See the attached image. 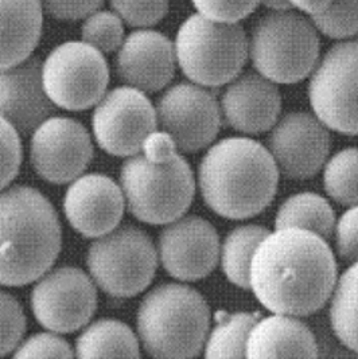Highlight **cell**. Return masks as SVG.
I'll use <instances>...</instances> for the list:
<instances>
[{"label": "cell", "mask_w": 358, "mask_h": 359, "mask_svg": "<svg viewBox=\"0 0 358 359\" xmlns=\"http://www.w3.org/2000/svg\"><path fill=\"white\" fill-rule=\"evenodd\" d=\"M337 278L325 238L303 229H275L256 249L249 290L267 310L302 318L325 307Z\"/></svg>", "instance_id": "obj_1"}, {"label": "cell", "mask_w": 358, "mask_h": 359, "mask_svg": "<svg viewBox=\"0 0 358 359\" xmlns=\"http://www.w3.org/2000/svg\"><path fill=\"white\" fill-rule=\"evenodd\" d=\"M279 178L268 148L248 136L214 143L198 167V187L206 206L228 219L264 212L277 196Z\"/></svg>", "instance_id": "obj_2"}, {"label": "cell", "mask_w": 358, "mask_h": 359, "mask_svg": "<svg viewBox=\"0 0 358 359\" xmlns=\"http://www.w3.org/2000/svg\"><path fill=\"white\" fill-rule=\"evenodd\" d=\"M62 245L58 214L30 186L0 190V285L20 287L42 278Z\"/></svg>", "instance_id": "obj_3"}, {"label": "cell", "mask_w": 358, "mask_h": 359, "mask_svg": "<svg viewBox=\"0 0 358 359\" xmlns=\"http://www.w3.org/2000/svg\"><path fill=\"white\" fill-rule=\"evenodd\" d=\"M211 331V309L193 287L164 283L145 296L138 332L154 358L186 359L201 354Z\"/></svg>", "instance_id": "obj_4"}, {"label": "cell", "mask_w": 358, "mask_h": 359, "mask_svg": "<svg viewBox=\"0 0 358 359\" xmlns=\"http://www.w3.org/2000/svg\"><path fill=\"white\" fill-rule=\"evenodd\" d=\"M120 184L131 214L150 225L178 219L196 194L193 170L179 151L162 158L143 152L130 156L121 167Z\"/></svg>", "instance_id": "obj_5"}, {"label": "cell", "mask_w": 358, "mask_h": 359, "mask_svg": "<svg viewBox=\"0 0 358 359\" xmlns=\"http://www.w3.org/2000/svg\"><path fill=\"white\" fill-rule=\"evenodd\" d=\"M321 41L312 20L291 10L271 11L249 38V58L258 73L275 83H296L319 62Z\"/></svg>", "instance_id": "obj_6"}, {"label": "cell", "mask_w": 358, "mask_h": 359, "mask_svg": "<svg viewBox=\"0 0 358 359\" xmlns=\"http://www.w3.org/2000/svg\"><path fill=\"white\" fill-rule=\"evenodd\" d=\"M174 46L183 74L206 88L228 85L241 74L249 58V38L243 26L201 14L182 23Z\"/></svg>", "instance_id": "obj_7"}, {"label": "cell", "mask_w": 358, "mask_h": 359, "mask_svg": "<svg viewBox=\"0 0 358 359\" xmlns=\"http://www.w3.org/2000/svg\"><path fill=\"white\" fill-rule=\"evenodd\" d=\"M158 262V249L150 236L133 225L98 237L86 259L93 281L117 299L143 292L155 278Z\"/></svg>", "instance_id": "obj_8"}, {"label": "cell", "mask_w": 358, "mask_h": 359, "mask_svg": "<svg viewBox=\"0 0 358 359\" xmlns=\"http://www.w3.org/2000/svg\"><path fill=\"white\" fill-rule=\"evenodd\" d=\"M309 98L312 112L329 130L358 136V39L326 51L311 73Z\"/></svg>", "instance_id": "obj_9"}, {"label": "cell", "mask_w": 358, "mask_h": 359, "mask_svg": "<svg viewBox=\"0 0 358 359\" xmlns=\"http://www.w3.org/2000/svg\"><path fill=\"white\" fill-rule=\"evenodd\" d=\"M42 80L57 107L85 111L105 96L110 67L101 51L84 41H69L50 51L42 64Z\"/></svg>", "instance_id": "obj_10"}, {"label": "cell", "mask_w": 358, "mask_h": 359, "mask_svg": "<svg viewBox=\"0 0 358 359\" xmlns=\"http://www.w3.org/2000/svg\"><path fill=\"white\" fill-rule=\"evenodd\" d=\"M155 111L158 126L171 136L179 152L211 147L223 126L220 102L206 86L194 82L168 88Z\"/></svg>", "instance_id": "obj_11"}, {"label": "cell", "mask_w": 358, "mask_h": 359, "mask_svg": "<svg viewBox=\"0 0 358 359\" xmlns=\"http://www.w3.org/2000/svg\"><path fill=\"white\" fill-rule=\"evenodd\" d=\"M32 306L35 319L50 331H79L88 325L98 309L95 281L74 266L48 271L34 287Z\"/></svg>", "instance_id": "obj_12"}, {"label": "cell", "mask_w": 358, "mask_h": 359, "mask_svg": "<svg viewBox=\"0 0 358 359\" xmlns=\"http://www.w3.org/2000/svg\"><path fill=\"white\" fill-rule=\"evenodd\" d=\"M92 126L105 152L130 158L142 152L147 137L158 128V118L146 93L127 85L114 88L98 101Z\"/></svg>", "instance_id": "obj_13"}, {"label": "cell", "mask_w": 358, "mask_h": 359, "mask_svg": "<svg viewBox=\"0 0 358 359\" xmlns=\"http://www.w3.org/2000/svg\"><path fill=\"white\" fill-rule=\"evenodd\" d=\"M280 175L291 180L314 178L330 156L331 136L325 124L310 112L284 114L270 131L267 146Z\"/></svg>", "instance_id": "obj_14"}, {"label": "cell", "mask_w": 358, "mask_h": 359, "mask_svg": "<svg viewBox=\"0 0 358 359\" xmlns=\"http://www.w3.org/2000/svg\"><path fill=\"white\" fill-rule=\"evenodd\" d=\"M92 159V139L77 120L51 116L33 132L30 161L42 180L55 184L73 182Z\"/></svg>", "instance_id": "obj_15"}, {"label": "cell", "mask_w": 358, "mask_h": 359, "mask_svg": "<svg viewBox=\"0 0 358 359\" xmlns=\"http://www.w3.org/2000/svg\"><path fill=\"white\" fill-rule=\"evenodd\" d=\"M220 237L212 224L198 215H182L166 224L158 240L164 271L180 281L205 278L220 262Z\"/></svg>", "instance_id": "obj_16"}, {"label": "cell", "mask_w": 358, "mask_h": 359, "mask_svg": "<svg viewBox=\"0 0 358 359\" xmlns=\"http://www.w3.org/2000/svg\"><path fill=\"white\" fill-rule=\"evenodd\" d=\"M177 65L174 43L162 33L148 29L126 36L116 57L119 79L145 93L164 89L174 79Z\"/></svg>", "instance_id": "obj_17"}, {"label": "cell", "mask_w": 358, "mask_h": 359, "mask_svg": "<svg viewBox=\"0 0 358 359\" xmlns=\"http://www.w3.org/2000/svg\"><path fill=\"white\" fill-rule=\"evenodd\" d=\"M42 61L29 57L0 69V117L19 133L29 135L57 112L42 80Z\"/></svg>", "instance_id": "obj_18"}, {"label": "cell", "mask_w": 358, "mask_h": 359, "mask_svg": "<svg viewBox=\"0 0 358 359\" xmlns=\"http://www.w3.org/2000/svg\"><path fill=\"white\" fill-rule=\"evenodd\" d=\"M124 206L121 186L102 174H86L73 180L64 202L69 224L88 238H98L117 228Z\"/></svg>", "instance_id": "obj_19"}, {"label": "cell", "mask_w": 358, "mask_h": 359, "mask_svg": "<svg viewBox=\"0 0 358 359\" xmlns=\"http://www.w3.org/2000/svg\"><path fill=\"white\" fill-rule=\"evenodd\" d=\"M223 123L246 136L270 132L281 114V95L275 82L258 72L237 76L224 90L221 100Z\"/></svg>", "instance_id": "obj_20"}, {"label": "cell", "mask_w": 358, "mask_h": 359, "mask_svg": "<svg viewBox=\"0 0 358 359\" xmlns=\"http://www.w3.org/2000/svg\"><path fill=\"white\" fill-rule=\"evenodd\" d=\"M260 318L248 337L246 358H315L318 343L299 316L277 313Z\"/></svg>", "instance_id": "obj_21"}, {"label": "cell", "mask_w": 358, "mask_h": 359, "mask_svg": "<svg viewBox=\"0 0 358 359\" xmlns=\"http://www.w3.org/2000/svg\"><path fill=\"white\" fill-rule=\"evenodd\" d=\"M44 29L41 0H0V69L32 57Z\"/></svg>", "instance_id": "obj_22"}, {"label": "cell", "mask_w": 358, "mask_h": 359, "mask_svg": "<svg viewBox=\"0 0 358 359\" xmlns=\"http://www.w3.org/2000/svg\"><path fill=\"white\" fill-rule=\"evenodd\" d=\"M79 358H138L140 347L130 327L114 319H101L88 327L76 344Z\"/></svg>", "instance_id": "obj_23"}, {"label": "cell", "mask_w": 358, "mask_h": 359, "mask_svg": "<svg viewBox=\"0 0 358 359\" xmlns=\"http://www.w3.org/2000/svg\"><path fill=\"white\" fill-rule=\"evenodd\" d=\"M336 214L329 201L317 193H296L277 209L275 229L296 228L330 238L336 228Z\"/></svg>", "instance_id": "obj_24"}, {"label": "cell", "mask_w": 358, "mask_h": 359, "mask_svg": "<svg viewBox=\"0 0 358 359\" xmlns=\"http://www.w3.org/2000/svg\"><path fill=\"white\" fill-rule=\"evenodd\" d=\"M270 230L261 225L248 224L232 229L220 246V262L223 272L229 281L241 288L249 290L251 265L256 249L267 237Z\"/></svg>", "instance_id": "obj_25"}, {"label": "cell", "mask_w": 358, "mask_h": 359, "mask_svg": "<svg viewBox=\"0 0 358 359\" xmlns=\"http://www.w3.org/2000/svg\"><path fill=\"white\" fill-rule=\"evenodd\" d=\"M329 302L334 335L347 350L358 354V262L338 276Z\"/></svg>", "instance_id": "obj_26"}, {"label": "cell", "mask_w": 358, "mask_h": 359, "mask_svg": "<svg viewBox=\"0 0 358 359\" xmlns=\"http://www.w3.org/2000/svg\"><path fill=\"white\" fill-rule=\"evenodd\" d=\"M260 319L259 313L233 312L218 319L209 331L205 342L206 358H243L246 357V342L251 330Z\"/></svg>", "instance_id": "obj_27"}, {"label": "cell", "mask_w": 358, "mask_h": 359, "mask_svg": "<svg viewBox=\"0 0 358 359\" xmlns=\"http://www.w3.org/2000/svg\"><path fill=\"white\" fill-rule=\"evenodd\" d=\"M326 194L342 206L358 205V148H343L324 165Z\"/></svg>", "instance_id": "obj_28"}, {"label": "cell", "mask_w": 358, "mask_h": 359, "mask_svg": "<svg viewBox=\"0 0 358 359\" xmlns=\"http://www.w3.org/2000/svg\"><path fill=\"white\" fill-rule=\"evenodd\" d=\"M82 41L102 54L114 53L124 41V22L114 11H95L84 19Z\"/></svg>", "instance_id": "obj_29"}, {"label": "cell", "mask_w": 358, "mask_h": 359, "mask_svg": "<svg viewBox=\"0 0 358 359\" xmlns=\"http://www.w3.org/2000/svg\"><path fill=\"white\" fill-rule=\"evenodd\" d=\"M317 30L333 39L358 35V0H331L325 11L314 15Z\"/></svg>", "instance_id": "obj_30"}, {"label": "cell", "mask_w": 358, "mask_h": 359, "mask_svg": "<svg viewBox=\"0 0 358 359\" xmlns=\"http://www.w3.org/2000/svg\"><path fill=\"white\" fill-rule=\"evenodd\" d=\"M26 316L13 294L0 291V357L15 351L23 341Z\"/></svg>", "instance_id": "obj_31"}, {"label": "cell", "mask_w": 358, "mask_h": 359, "mask_svg": "<svg viewBox=\"0 0 358 359\" xmlns=\"http://www.w3.org/2000/svg\"><path fill=\"white\" fill-rule=\"evenodd\" d=\"M111 7L131 27L147 29L167 15L170 0H110Z\"/></svg>", "instance_id": "obj_32"}, {"label": "cell", "mask_w": 358, "mask_h": 359, "mask_svg": "<svg viewBox=\"0 0 358 359\" xmlns=\"http://www.w3.org/2000/svg\"><path fill=\"white\" fill-rule=\"evenodd\" d=\"M23 158L19 132L0 117V190L17 178Z\"/></svg>", "instance_id": "obj_33"}, {"label": "cell", "mask_w": 358, "mask_h": 359, "mask_svg": "<svg viewBox=\"0 0 358 359\" xmlns=\"http://www.w3.org/2000/svg\"><path fill=\"white\" fill-rule=\"evenodd\" d=\"M198 14L217 22L239 23L252 14L261 0H192Z\"/></svg>", "instance_id": "obj_34"}, {"label": "cell", "mask_w": 358, "mask_h": 359, "mask_svg": "<svg viewBox=\"0 0 358 359\" xmlns=\"http://www.w3.org/2000/svg\"><path fill=\"white\" fill-rule=\"evenodd\" d=\"M74 353L70 344L54 334H35L20 343L15 350V358H72Z\"/></svg>", "instance_id": "obj_35"}, {"label": "cell", "mask_w": 358, "mask_h": 359, "mask_svg": "<svg viewBox=\"0 0 358 359\" xmlns=\"http://www.w3.org/2000/svg\"><path fill=\"white\" fill-rule=\"evenodd\" d=\"M336 249L343 262H358V205L350 206L336 222Z\"/></svg>", "instance_id": "obj_36"}, {"label": "cell", "mask_w": 358, "mask_h": 359, "mask_svg": "<svg viewBox=\"0 0 358 359\" xmlns=\"http://www.w3.org/2000/svg\"><path fill=\"white\" fill-rule=\"evenodd\" d=\"M44 11L58 20H80L98 11L104 0H41Z\"/></svg>", "instance_id": "obj_37"}, {"label": "cell", "mask_w": 358, "mask_h": 359, "mask_svg": "<svg viewBox=\"0 0 358 359\" xmlns=\"http://www.w3.org/2000/svg\"><path fill=\"white\" fill-rule=\"evenodd\" d=\"M291 6L307 15H317L325 11L331 0H290Z\"/></svg>", "instance_id": "obj_38"}, {"label": "cell", "mask_w": 358, "mask_h": 359, "mask_svg": "<svg viewBox=\"0 0 358 359\" xmlns=\"http://www.w3.org/2000/svg\"><path fill=\"white\" fill-rule=\"evenodd\" d=\"M261 3L271 11H284L293 8L290 0H261Z\"/></svg>", "instance_id": "obj_39"}]
</instances>
